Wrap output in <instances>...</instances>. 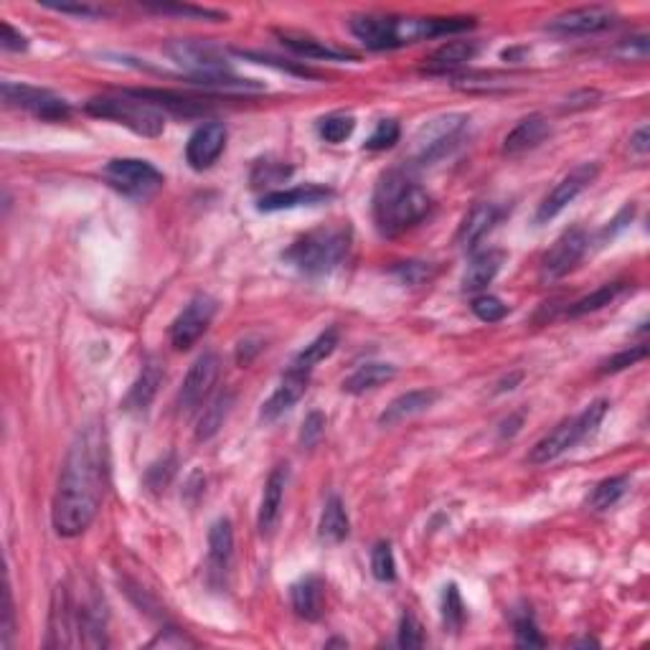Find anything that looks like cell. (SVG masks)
<instances>
[{"label":"cell","mask_w":650,"mask_h":650,"mask_svg":"<svg viewBox=\"0 0 650 650\" xmlns=\"http://www.w3.org/2000/svg\"><path fill=\"white\" fill-rule=\"evenodd\" d=\"M105 475V435L97 425H87L74 437L67 463L61 470L59 488H56L54 506H51V521H54L56 534L74 539L92 526L102 506V498H105Z\"/></svg>","instance_id":"cell-1"},{"label":"cell","mask_w":650,"mask_h":650,"mask_svg":"<svg viewBox=\"0 0 650 650\" xmlns=\"http://www.w3.org/2000/svg\"><path fill=\"white\" fill-rule=\"evenodd\" d=\"M475 26V18H404V16H379L364 13L348 21L351 34L371 51L399 49V46L417 44L422 39L460 34Z\"/></svg>","instance_id":"cell-2"},{"label":"cell","mask_w":650,"mask_h":650,"mask_svg":"<svg viewBox=\"0 0 650 650\" xmlns=\"http://www.w3.org/2000/svg\"><path fill=\"white\" fill-rule=\"evenodd\" d=\"M371 209L376 229L386 237H397L430 214L432 199L407 171H389L376 183Z\"/></svg>","instance_id":"cell-3"},{"label":"cell","mask_w":650,"mask_h":650,"mask_svg":"<svg viewBox=\"0 0 650 650\" xmlns=\"http://www.w3.org/2000/svg\"><path fill=\"white\" fill-rule=\"evenodd\" d=\"M348 249H351V229L348 226H318L313 232L303 234L298 242H292L282 252V259L303 275L323 277L343 265Z\"/></svg>","instance_id":"cell-4"},{"label":"cell","mask_w":650,"mask_h":650,"mask_svg":"<svg viewBox=\"0 0 650 650\" xmlns=\"http://www.w3.org/2000/svg\"><path fill=\"white\" fill-rule=\"evenodd\" d=\"M87 112L102 120H112L117 125H125L127 130H133L135 135L143 138H158L166 130V115L155 102L133 89V92L122 94H102V97H92L87 102Z\"/></svg>","instance_id":"cell-5"},{"label":"cell","mask_w":650,"mask_h":650,"mask_svg":"<svg viewBox=\"0 0 650 650\" xmlns=\"http://www.w3.org/2000/svg\"><path fill=\"white\" fill-rule=\"evenodd\" d=\"M607 407H610L607 399H595V402L587 404L577 417L564 419L562 425L554 427L549 435L541 437V440L531 447V455H529L531 463L534 465L551 463V460L562 458L564 452L572 450L574 445H579L582 440L595 435V430L600 427L602 419H605Z\"/></svg>","instance_id":"cell-6"},{"label":"cell","mask_w":650,"mask_h":650,"mask_svg":"<svg viewBox=\"0 0 650 650\" xmlns=\"http://www.w3.org/2000/svg\"><path fill=\"white\" fill-rule=\"evenodd\" d=\"M163 54H166L173 64L186 69V72L191 74L193 82L232 74V64H229L226 51L219 49V46L209 44V41H196V39L168 41V44L163 46Z\"/></svg>","instance_id":"cell-7"},{"label":"cell","mask_w":650,"mask_h":650,"mask_svg":"<svg viewBox=\"0 0 650 650\" xmlns=\"http://www.w3.org/2000/svg\"><path fill=\"white\" fill-rule=\"evenodd\" d=\"M102 176L112 188H117L125 196H133V199H148L163 186V173L153 163L140 158L110 160Z\"/></svg>","instance_id":"cell-8"},{"label":"cell","mask_w":650,"mask_h":650,"mask_svg":"<svg viewBox=\"0 0 650 650\" xmlns=\"http://www.w3.org/2000/svg\"><path fill=\"white\" fill-rule=\"evenodd\" d=\"M465 122H468L465 115H447L419 127L417 138H414V158H417V163L427 166V163L445 158L463 138Z\"/></svg>","instance_id":"cell-9"},{"label":"cell","mask_w":650,"mask_h":650,"mask_svg":"<svg viewBox=\"0 0 650 650\" xmlns=\"http://www.w3.org/2000/svg\"><path fill=\"white\" fill-rule=\"evenodd\" d=\"M0 92H3V100H6V105L21 107V110L31 112V115L39 117V120L61 122L72 115V107H69V102L64 100V97H59V94L49 92V89L31 87V84L3 82Z\"/></svg>","instance_id":"cell-10"},{"label":"cell","mask_w":650,"mask_h":650,"mask_svg":"<svg viewBox=\"0 0 650 650\" xmlns=\"http://www.w3.org/2000/svg\"><path fill=\"white\" fill-rule=\"evenodd\" d=\"M597 173H600V163H579L577 168H572L557 186L551 188L549 196L541 201L539 211H536V224H546V221L557 219L584 188L592 186Z\"/></svg>","instance_id":"cell-11"},{"label":"cell","mask_w":650,"mask_h":650,"mask_svg":"<svg viewBox=\"0 0 650 650\" xmlns=\"http://www.w3.org/2000/svg\"><path fill=\"white\" fill-rule=\"evenodd\" d=\"M216 315V300L209 295H196L188 300L186 308L178 313L171 325V343L176 351H186L209 331L211 320Z\"/></svg>","instance_id":"cell-12"},{"label":"cell","mask_w":650,"mask_h":650,"mask_svg":"<svg viewBox=\"0 0 650 650\" xmlns=\"http://www.w3.org/2000/svg\"><path fill=\"white\" fill-rule=\"evenodd\" d=\"M221 374V359L219 353L206 351L204 356L193 361V366L188 369L186 379H183L181 394H178V407L181 412H193L196 407L206 402V397L214 389L216 379Z\"/></svg>","instance_id":"cell-13"},{"label":"cell","mask_w":650,"mask_h":650,"mask_svg":"<svg viewBox=\"0 0 650 650\" xmlns=\"http://www.w3.org/2000/svg\"><path fill=\"white\" fill-rule=\"evenodd\" d=\"M587 247H590V237H587L582 226L567 229L557 242L551 244L549 252L544 254V262H541L544 280H559L567 272H572L579 265V259L584 257Z\"/></svg>","instance_id":"cell-14"},{"label":"cell","mask_w":650,"mask_h":650,"mask_svg":"<svg viewBox=\"0 0 650 650\" xmlns=\"http://www.w3.org/2000/svg\"><path fill=\"white\" fill-rule=\"evenodd\" d=\"M49 648H72L79 645V617L77 600L72 597L67 584H59L54 590L49 615Z\"/></svg>","instance_id":"cell-15"},{"label":"cell","mask_w":650,"mask_h":650,"mask_svg":"<svg viewBox=\"0 0 650 650\" xmlns=\"http://www.w3.org/2000/svg\"><path fill=\"white\" fill-rule=\"evenodd\" d=\"M617 13L607 6H584L574 11L559 13L549 21V31L562 36H590L615 26Z\"/></svg>","instance_id":"cell-16"},{"label":"cell","mask_w":650,"mask_h":650,"mask_svg":"<svg viewBox=\"0 0 650 650\" xmlns=\"http://www.w3.org/2000/svg\"><path fill=\"white\" fill-rule=\"evenodd\" d=\"M226 148V127L221 122H206L196 127L186 143V160L193 171H206L221 158Z\"/></svg>","instance_id":"cell-17"},{"label":"cell","mask_w":650,"mask_h":650,"mask_svg":"<svg viewBox=\"0 0 650 650\" xmlns=\"http://www.w3.org/2000/svg\"><path fill=\"white\" fill-rule=\"evenodd\" d=\"M287 480H290V468L287 463H280L270 473L265 483V493H262V503H259L257 513V529L262 536H272L277 529V521H280L282 503H285V488Z\"/></svg>","instance_id":"cell-18"},{"label":"cell","mask_w":650,"mask_h":650,"mask_svg":"<svg viewBox=\"0 0 650 650\" xmlns=\"http://www.w3.org/2000/svg\"><path fill=\"white\" fill-rule=\"evenodd\" d=\"M331 196H333L331 188L318 186V183H305V186L265 193V196L259 199L257 209L265 211V214H275V211H290V209H300V206L323 204V201H328Z\"/></svg>","instance_id":"cell-19"},{"label":"cell","mask_w":650,"mask_h":650,"mask_svg":"<svg viewBox=\"0 0 650 650\" xmlns=\"http://www.w3.org/2000/svg\"><path fill=\"white\" fill-rule=\"evenodd\" d=\"M308 381L310 374L287 369L285 379H282L280 386L272 392V397L262 404V419H265V422H275L282 414L290 412V409L305 397V392H308Z\"/></svg>","instance_id":"cell-20"},{"label":"cell","mask_w":650,"mask_h":650,"mask_svg":"<svg viewBox=\"0 0 650 650\" xmlns=\"http://www.w3.org/2000/svg\"><path fill=\"white\" fill-rule=\"evenodd\" d=\"M498 219H501V209L496 204H475L458 229V237H455L458 247L465 249V252L478 247L480 239L491 232Z\"/></svg>","instance_id":"cell-21"},{"label":"cell","mask_w":650,"mask_h":650,"mask_svg":"<svg viewBox=\"0 0 650 650\" xmlns=\"http://www.w3.org/2000/svg\"><path fill=\"white\" fill-rule=\"evenodd\" d=\"M437 397H440V394H437L435 389H414V392L402 394V397H397L394 402H389V407L381 412L379 425L392 427L399 425V422H407V419L427 412V409L437 402Z\"/></svg>","instance_id":"cell-22"},{"label":"cell","mask_w":650,"mask_h":650,"mask_svg":"<svg viewBox=\"0 0 650 650\" xmlns=\"http://www.w3.org/2000/svg\"><path fill=\"white\" fill-rule=\"evenodd\" d=\"M290 600L295 612H298L303 620H320L325 610V582L318 577V574H308L300 582L292 584Z\"/></svg>","instance_id":"cell-23"},{"label":"cell","mask_w":650,"mask_h":650,"mask_svg":"<svg viewBox=\"0 0 650 650\" xmlns=\"http://www.w3.org/2000/svg\"><path fill=\"white\" fill-rule=\"evenodd\" d=\"M551 133L549 120L544 115H529L513 127L511 133L503 140V155H521L526 150H534L536 145H541L546 140V135Z\"/></svg>","instance_id":"cell-24"},{"label":"cell","mask_w":650,"mask_h":650,"mask_svg":"<svg viewBox=\"0 0 650 650\" xmlns=\"http://www.w3.org/2000/svg\"><path fill=\"white\" fill-rule=\"evenodd\" d=\"M160 384H163V366L150 359L148 364L143 366L138 379H135V384L130 386V392H127L125 402H122V409H125V412H145V409L153 404Z\"/></svg>","instance_id":"cell-25"},{"label":"cell","mask_w":650,"mask_h":650,"mask_svg":"<svg viewBox=\"0 0 650 650\" xmlns=\"http://www.w3.org/2000/svg\"><path fill=\"white\" fill-rule=\"evenodd\" d=\"M234 554V529L229 518H216L209 529V572L221 577L229 569Z\"/></svg>","instance_id":"cell-26"},{"label":"cell","mask_w":650,"mask_h":650,"mask_svg":"<svg viewBox=\"0 0 650 650\" xmlns=\"http://www.w3.org/2000/svg\"><path fill=\"white\" fill-rule=\"evenodd\" d=\"M480 51V41H447L440 49H435L427 59V72L430 74H442L450 72V69L465 67L468 61H473Z\"/></svg>","instance_id":"cell-27"},{"label":"cell","mask_w":650,"mask_h":650,"mask_svg":"<svg viewBox=\"0 0 650 650\" xmlns=\"http://www.w3.org/2000/svg\"><path fill=\"white\" fill-rule=\"evenodd\" d=\"M503 259H506V254H503L501 249H488V252L475 254L473 262H470L468 270H465L463 275V290L465 292L485 290V287L496 280L498 272H501Z\"/></svg>","instance_id":"cell-28"},{"label":"cell","mask_w":650,"mask_h":650,"mask_svg":"<svg viewBox=\"0 0 650 650\" xmlns=\"http://www.w3.org/2000/svg\"><path fill=\"white\" fill-rule=\"evenodd\" d=\"M282 46H287L290 51H295L298 56H305V59H323V61H356V56L348 54V51L336 49V46L325 44V41L315 39V36L308 34H292V31H285L280 34Z\"/></svg>","instance_id":"cell-29"},{"label":"cell","mask_w":650,"mask_h":650,"mask_svg":"<svg viewBox=\"0 0 650 650\" xmlns=\"http://www.w3.org/2000/svg\"><path fill=\"white\" fill-rule=\"evenodd\" d=\"M351 531V521H348V513L343 508V501L338 496L328 498L323 513H320V524H318V536L325 544H341L343 539Z\"/></svg>","instance_id":"cell-30"},{"label":"cell","mask_w":650,"mask_h":650,"mask_svg":"<svg viewBox=\"0 0 650 650\" xmlns=\"http://www.w3.org/2000/svg\"><path fill=\"white\" fill-rule=\"evenodd\" d=\"M336 346H338V328H328V331L320 333L315 341H310L308 346H305L303 351L295 356V359H292L290 369L310 374V371H313L320 361H325L333 351H336Z\"/></svg>","instance_id":"cell-31"},{"label":"cell","mask_w":650,"mask_h":650,"mask_svg":"<svg viewBox=\"0 0 650 650\" xmlns=\"http://www.w3.org/2000/svg\"><path fill=\"white\" fill-rule=\"evenodd\" d=\"M397 376V366L392 364H364L359 369L353 371L346 381H343V392L348 394H366L376 386L386 384V381H392Z\"/></svg>","instance_id":"cell-32"},{"label":"cell","mask_w":650,"mask_h":650,"mask_svg":"<svg viewBox=\"0 0 650 650\" xmlns=\"http://www.w3.org/2000/svg\"><path fill=\"white\" fill-rule=\"evenodd\" d=\"M234 404V394L232 392H221L211 399L209 404L204 407V414L199 419V427H196V440H211L216 432L224 427V419L229 414Z\"/></svg>","instance_id":"cell-33"},{"label":"cell","mask_w":650,"mask_h":650,"mask_svg":"<svg viewBox=\"0 0 650 650\" xmlns=\"http://www.w3.org/2000/svg\"><path fill=\"white\" fill-rule=\"evenodd\" d=\"M623 290H625L623 282H607V285L597 287L595 292H590V295H584L582 300H577V303L569 305L567 315L569 318H579V315L597 313V310H602L605 305L615 303V300L623 295Z\"/></svg>","instance_id":"cell-34"},{"label":"cell","mask_w":650,"mask_h":650,"mask_svg":"<svg viewBox=\"0 0 650 650\" xmlns=\"http://www.w3.org/2000/svg\"><path fill=\"white\" fill-rule=\"evenodd\" d=\"M628 491V475H615V478H605L602 483L595 485V491L590 496V508L592 511H607V508L615 506L620 498Z\"/></svg>","instance_id":"cell-35"},{"label":"cell","mask_w":650,"mask_h":650,"mask_svg":"<svg viewBox=\"0 0 650 650\" xmlns=\"http://www.w3.org/2000/svg\"><path fill=\"white\" fill-rule=\"evenodd\" d=\"M356 130V120L351 115H343V112H336V115H328L318 122V133L325 143L341 145L343 140H348Z\"/></svg>","instance_id":"cell-36"},{"label":"cell","mask_w":650,"mask_h":650,"mask_svg":"<svg viewBox=\"0 0 650 650\" xmlns=\"http://www.w3.org/2000/svg\"><path fill=\"white\" fill-rule=\"evenodd\" d=\"M513 633H516V643L526 645V648H541L544 638H541L539 628H536L534 612L529 607L513 612Z\"/></svg>","instance_id":"cell-37"},{"label":"cell","mask_w":650,"mask_h":650,"mask_svg":"<svg viewBox=\"0 0 650 650\" xmlns=\"http://www.w3.org/2000/svg\"><path fill=\"white\" fill-rule=\"evenodd\" d=\"M371 574L379 582H394L397 579V562H394V551L389 541H379L371 549Z\"/></svg>","instance_id":"cell-38"},{"label":"cell","mask_w":650,"mask_h":650,"mask_svg":"<svg viewBox=\"0 0 650 650\" xmlns=\"http://www.w3.org/2000/svg\"><path fill=\"white\" fill-rule=\"evenodd\" d=\"M442 617H445L447 630L458 633L465 623V605L460 600V592L455 584H447L445 597H442Z\"/></svg>","instance_id":"cell-39"},{"label":"cell","mask_w":650,"mask_h":650,"mask_svg":"<svg viewBox=\"0 0 650 650\" xmlns=\"http://www.w3.org/2000/svg\"><path fill=\"white\" fill-rule=\"evenodd\" d=\"M153 13H163V16H186V18H204V21H226V13L211 11V8L199 6H181V3H155V6H145Z\"/></svg>","instance_id":"cell-40"},{"label":"cell","mask_w":650,"mask_h":650,"mask_svg":"<svg viewBox=\"0 0 650 650\" xmlns=\"http://www.w3.org/2000/svg\"><path fill=\"white\" fill-rule=\"evenodd\" d=\"M176 455H166L163 460H158L155 465H150L148 473H145V485H148V491L160 493L166 491L168 485H171L173 475H176Z\"/></svg>","instance_id":"cell-41"},{"label":"cell","mask_w":650,"mask_h":650,"mask_svg":"<svg viewBox=\"0 0 650 650\" xmlns=\"http://www.w3.org/2000/svg\"><path fill=\"white\" fill-rule=\"evenodd\" d=\"M648 359V346L645 343H640V346H630L625 348V351L615 353V356H610V359L602 364V374H617V371H625L630 369V366H635L638 361Z\"/></svg>","instance_id":"cell-42"},{"label":"cell","mask_w":650,"mask_h":650,"mask_svg":"<svg viewBox=\"0 0 650 650\" xmlns=\"http://www.w3.org/2000/svg\"><path fill=\"white\" fill-rule=\"evenodd\" d=\"M399 135H402V127H399L397 120H381L376 125V130L371 133V138L366 140V150H389L397 145Z\"/></svg>","instance_id":"cell-43"},{"label":"cell","mask_w":650,"mask_h":650,"mask_svg":"<svg viewBox=\"0 0 650 650\" xmlns=\"http://www.w3.org/2000/svg\"><path fill=\"white\" fill-rule=\"evenodd\" d=\"M470 308H473V313L483 323H498V320H503L508 315V305L503 300H498L496 295H478Z\"/></svg>","instance_id":"cell-44"},{"label":"cell","mask_w":650,"mask_h":650,"mask_svg":"<svg viewBox=\"0 0 650 650\" xmlns=\"http://www.w3.org/2000/svg\"><path fill=\"white\" fill-rule=\"evenodd\" d=\"M392 272L404 285H422V282L432 280L435 265H430V262H399Z\"/></svg>","instance_id":"cell-45"},{"label":"cell","mask_w":650,"mask_h":650,"mask_svg":"<svg viewBox=\"0 0 650 650\" xmlns=\"http://www.w3.org/2000/svg\"><path fill=\"white\" fill-rule=\"evenodd\" d=\"M399 645L402 648H422L425 645V635H422V625L412 612H404L402 623H399Z\"/></svg>","instance_id":"cell-46"},{"label":"cell","mask_w":650,"mask_h":650,"mask_svg":"<svg viewBox=\"0 0 650 650\" xmlns=\"http://www.w3.org/2000/svg\"><path fill=\"white\" fill-rule=\"evenodd\" d=\"M648 51V36H633V39H625L623 44L617 46L615 56L623 61H645L648 59Z\"/></svg>","instance_id":"cell-47"},{"label":"cell","mask_w":650,"mask_h":650,"mask_svg":"<svg viewBox=\"0 0 650 650\" xmlns=\"http://www.w3.org/2000/svg\"><path fill=\"white\" fill-rule=\"evenodd\" d=\"M325 435V414L310 412L303 422V432H300V442L305 447H315Z\"/></svg>","instance_id":"cell-48"},{"label":"cell","mask_w":650,"mask_h":650,"mask_svg":"<svg viewBox=\"0 0 650 650\" xmlns=\"http://www.w3.org/2000/svg\"><path fill=\"white\" fill-rule=\"evenodd\" d=\"M44 6L56 13H72V16H82V18L105 16V8L89 6V3H44Z\"/></svg>","instance_id":"cell-49"},{"label":"cell","mask_w":650,"mask_h":650,"mask_svg":"<svg viewBox=\"0 0 650 650\" xmlns=\"http://www.w3.org/2000/svg\"><path fill=\"white\" fill-rule=\"evenodd\" d=\"M0 31H3V36H0V46L6 51H26L28 49V39L21 34V31H16V28L11 26L8 21L0 23Z\"/></svg>","instance_id":"cell-50"},{"label":"cell","mask_w":650,"mask_h":650,"mask_svg":"<svg viewBox=\"0 0 650 650\" xmlns=\"http://www.w3.org/2000/svg\"><path fill=\"white\" fill-rule=\"evenodd\" d=\"M13 628H16V623H13V597H11V587H8L6 605H3V623H0V640H3V648L11 645Z\"/></svg>","instance_id":"cell-51"},{"label":"cell","mask_w":650,"mask_h":650,"mask_svg":"<svg viewBox=\"0 0 650 650\" xmlns=\"http://www.w3.org/2000/svg\"><path fill=\"white\" fill-rule=\"evenodd\" d=\"M597 100H600V92H595V89H582V92L567 97V102H564V110H569V112L584 110V107L597 105Z\"/></svg>","instance_id":"cell-52"},{"label":"cell","mask_w":650,"mask_h":650,"mask_svg":"<svg viewBox=\"0 0 650 650\" xmlns=\"http://www.w3.org/2000/svg\"><path fill=\"white\" fill-rule=\"evenodd\" d=\"M630 153H635L638 158H645V155L650 153V133H648V125L638 127L633 133V138H630Z\"/></svg>","instance_id":"cell-53"}]
</instances>
